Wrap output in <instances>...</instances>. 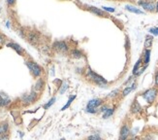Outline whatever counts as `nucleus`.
<instances>
[{
	"mask_svg": "<svg viewBox=\"0 0 158 140\" xmlns=\"http://www.w3.org/2000/svg\"><path fill=\"white\" fill-rule=\"evenodd\" d=\"M86 77L90 81L95 83L96 85L100 86L101 88H105V86L108 84V82L104 78H103L102 76H100L97 73H95L94 71H92V69L89 68V67L86 69Z\"/></svg>",
	"mask_w": 158,
	"mask_h": 140,
	"instance_id": "f257e3e1",
	"label": "nucleus"
},
{
	"mask_svg": "<svg viewBox=\"0 0 158 140\" xmlns=\"http://www.w3.org/2000/svg\"><path fill=\"white\" fill-rule=\"evenodd\" d=\"M104 104L101 98H93L90 99L85 106V112L89 114H96L98 112L99 108Z\"/></svg>",
	"mask_w": 158,
	"mask_h": 140,
	"instance_id": "f03ea898",
	"label": "nucleus"
},
{
	"mask_svg": "<svg viewBox=\"0 0 158 140\" xmlns=\"http://www.w3.org/2000/svg\"><path fill=\"white\" fill-rule=\"evenodd\" d=\"M157 94H158L157 88H150V89L145 90V92L142 94V97L148 104H152L155 101V99H156Z\"/></svg>",
	"mask_w": 158,
	"mask_h": 140,
	"instance_id": "7ed1b4c3",
	"label": "nucleus"
},
{
	"mask_svg": "<svg viewBox=\"0 0 158 140\" xmlns=\"http://www.w3.org/2000/svg\"><path fill=\"white\" fill-rule=\"evenodd\" d=\"M25 64L26 66L28 67V69L30 70V72L32 73V75L34 77H39L42 74V68L40 67V65L38 63L31 60H27L25 61Z\"/></svg>",
	"mask_w": 158,
	"mask_h": 140,
	"instance_id": "20e7f679",
	"label": "nucleus"
},
{
	"mask_svg": "<svg viewBox=\"0 0 158 140\" xmlns=\"http://www.w3.org/2000/svg\"><path fill=\"white\" fill-rule=\"evenodd\" d=\"M130 134H131V129L128 124H123L119 130V136L118 140H128Z\"/></svg>",
	"mask_w": 158,
	"mask_h": 140,
	"instance_id": "39448f33",
	"label": "nucleus"
},
{
	"mask_svg": "<svg viewBox=\"0 0 158 140\" xmlns=\"http://www.w3.org/2000/svg\"><path fill=\"white\" fill-rule=\"evenodd\" d=\"M37 98V92L35 90H32V92L28 94H24L22 97V101L24 105H29L31 103H33Z\"/></svg>",
	"mask_w": 158,
	"mask_h": 140,
	"instance_id": "423d86ee",
	"label": "nucleus"
},
{
	"mask_svg": "<svg viewBox=\"0 0 158 140\" xmlns=\"http://www.w3.org/2000/svg\"><path fill=\"white\" fill-rule=\"evenodd\" d=\"M53 50H56L59 53H64L68 51V45L64 41H56L52 45Z\"/></svg>",
	"mask_w": 158,
	"mask_h": 140,
	"instance_id": "0eeeda50",
	"label": "nucleus"
},
{
	"mask_svg": "<svg viewBox=\"0 0 158 140\" xmlns=\"http://www.w3.org/2000/svg\"><path fill=\"white\" fill-rule=\"evenodd\" d=\"M138 4L143 9H145L146 11H148V12H153L155 10V6H156V4L152 1H139Z\"/></svg>",
	"mask_w": 158,
	"mask_h": 140,
	"instance_id": "6e6552de",
	"label": "nucleus"
},
{
	"mask_svg": "<svg viewBox=\"0 0 158 140\" xmlns=\"http://www.w3.org/2000/svg\"><path fill=\"white\" fill-rule=\"evenodd\" d=\"M130 112H131L132 114H139L142 112V106L140 102L137 99H134V101L132 102L131 107H130Z\"/></svg>",
	"mask_w": 158,
	"mask_h": 140,
	"instance_id": "1a4fd4ad",
	"label": "nucleus"
},
{
	"mask_svg": "<svg viewBox=\"0 0 158 140\" xmlns=\"http://www.w3.org/2000/svg\"><path fill=\"white\" fill-rule=\"evenodd\" d=\"M11 103L10 97L6 94L0 93V107H6Z\"/></svg>",
	"mask_w": 158,
	"mask_h": 140,
	"instance_id": "9d476101",
	"label": "nucleus"
},
{
	"mask_svg": "<svg viewBox=\"0 0 158 140\" xmlns=\"http://www.w3.org/2000/svg\"><path fill=\"white\" fill-rule=\"evenodd\" d=\"M88 9H89V11H90L91 13L95 14V15H97V16H99V17H105V16H106L105 12L103 11L102 9H99V8H97V7H94V6H89V7H88ZM106 17H107V16H106Z\"/></svg>",
	"mask_w": 158,
	"mask_h": 140,
	"instance_id": "9b49d317",
	"label": "nucleus"
},
{
	"mask_svg": "<svg viewBox=\"0 0 158 140\" xmlns=\"http://www.w3.org/2000/svg\"><path fill=\"white\" fill-rule=\"evenodd\" d=\"M152 43H153V36L152 35H147L145 38V43H143L146 50H149L152 46Z\"/></svg>",
	"mask_w": 158,
	"mask_h": 140,
	"instance_id": "f8f14e48",
	"label": "nucleus"
},
{
	"mask_svg": "<svg viewBox=\"0 0 158 140\" xmlns=\"http://www.w3.org/2000/svg\"><path fill=\"white\" fill-rule=\"evenodd\" d=\"M7 47L12 48L13 50H15L20 55H23V49L20 47L19 44H17V43H8V44H7Z\"/></svg>",
	"mask_w": 158,
	"mask_h": 140,
	"instance_id": "ddd939ff",
	"label": "nucleus"
},
{
	"mask_svg": "<svg viewBox=\"0 0 158 140\" xmlns=\"http://www.w3.org/2000/svg\"><path fill=\"white\" fill-rule=\"evenodd\" d=\"M9 130V124L7 122H2L0 123V135L7 134Z\"/></svg>",
	"mask_w": 158,
	"mask_h": 140,
	"instance_id": "4468645a",
	"label": "nucleus"
},
{
	"mask_svg": "<svg viewBox=\"0 0 158 140\" xmlns=\"http://www.w3.org/2000/svg\"><path fill=\"white\" fill-rule=\"evenodd\" d=\"M125 9L129 12H131V13H134V14H138V15H143V12L140 9H138L137 7L135 6H132V5H126L125 6Z\"/></svg>",
	"mask_w": 158,
	"mask_h": 140,
	"instance_id": "2eb2a0df",
	"label": "nucleus"
},
{
	"mask_svg": "<svg viewBox=\"0 0 158 140\" xmlns=\"http://www.w3.org/2000/svg\"><path fill=\"white\" fill-rule=\"evenodd\" d=\"M135 89H136V82L134 84H132V85H130V86L124 88V90H122V96H127Z\"/></svg>",
	"mask_w": 158,
	"mask_h": 140,
	"instance_id": "dca6fc26",
	"label": "nucleus"
},
{
	"mask_svg": "<svg viewBox=\"0 0 158 140\" xmlns=\"http://www.w3.org/2000/svg\"><path fill=\"white\" fill-rule=\"evenodd\" d=\"M142 64H143V59L141 58V59H138V61L136 62L134 67H133V71H132L133 75H136V76L138 75V73L140 72V67H141Z\"/></svg>",
	"mask_w": 158,
	"mask_h": 140,
	"instance_id": "f3484780",
	"label": "nucleus"
},
{
	"mask_svg": "<svg viewBox=\"0 0 158 140\" xmlns=\"http://www.w3.org/2000/svg\"><path fill=\"white\" fill-rule=\"evenodd\" d=\"M150 60V50H145L143 53V64H145V66H148Z\"/></svg>",
	"mask_w": 158,
	"mask_h": 140,
	"instance_id": "a211bd4d",
	"label": "nucleus"
},
{
	"mask_svg": "<svg viewBox=\"0 0 158 140\" xmlns=\"http://www.w3.org/2000/svg\"><path fill=\"white\" fill-rule=\"evenodd\" d=\"M76 99V94H72V95H70L69 96V98H68V101L66 102V104L64 105V106L61 108V111H65L66 109H68L70 107V105L72 104V102Z\"/></svg>",
	"mask_w": 158,
	"mask_h": 140,
	"instance_id": "6ab92c4d",
	"label": "nucleus"
},
{
	"mask_svg": "<svg viewBox=\"0 0 158 140\" xmlns=\"http://www.w3.org/2000/svg\"><path fill=\"white\" fill-rule=\"evenodd\" d=\"M114 113V108H108L106 112L103 113V119H109L110 117H112Z\"/></svg>",
	"mask_w": 158,
	"mask_h": 140,
	"instance_id": "aec40b11",
	"label": "nucleus"
},
{
	"mask_svg": "<svg viewBox=\"0 0 158 140\" xmlns=\"http://www.w3.org/2000/svg\"><path fill=\"white\" fill-rule=\"evenodd\" d=\"M68 87H69V84H68L67 81H63L62 85L59 88V94H65V92L68 90Z\"/></svg>",
	"mask_w": 158,
	"mask_h": 140,
	"instance_id": "412c9836",
	"label": "nucleus"
},
{
	"mask_svg": "<svg viewBox=\"0 0 158 140\" xmlns=\"http://www.w3.org/2000/svg\"><path fill=\"white\" fill-rule=\"evenodd\" d=\"M44 87V81L42 79H39L36 84H35V86H34V90H35V92H37V90H41L43 89Z\"/></svg>",
	"mask_w": 158,
	"mask_h": 140,
	"instance_id": "4be33fe9",
	"label": "nucleus"
},
{
	"mask_svg": "<svg viewBox=\"0 0 158 140\" xmlns=\"http://www.w3.org/2000/svg\"><path fill=\"white\" fill-rule=\"evenodd\" d=\"M56 96H53V97H52V98L49 100V101H48L45 105H44V109L45 110H47V109H49L50 107H52V105L54 104V102H56Z\"/></svg>",
	"mask_w": 158,
	"mask_h": 140,
	"instance_id": "5701e85b",
	"label": "nucleus"
},
{
	"mask_svg": "<svg viewBox=\"0 0 158 140\" xmlns=\"http://www.w3.org/2000/svg\"><path fill=\"white\" fill-rule=\"evenodd\" d=\"M71 55L75 59H81L82 58V53L80 50H77V49H74V50L71 52Z\"/></svg>",
	"mask_w": 158,
	"mask_h": 140,
	"instance_id": "b1692460",
	"label": "nucleus"
},
{
	"mask_svg": "<svg viewBox=\"0 0 158 140\" xmlns=\"http://www.w3.org/2000/svg\"><path fill=\"white\" fill-rule=\"evenodd\" d=\"M85 140H103L99 134H91L85 138Z\"/></svg>",
	"mask_w": 158,
	"mask_h": 140,
	"instance_id": "393cba45",
	"label": "nucleus"
},
{
	"mask_svg": "<svg viewBox=\"0 0 158 140\" xmlns=\"http://www.w3.org/2000/svg\"><path fill=\"white\" fill-rule=\"evenodd\" d=\"M149 33L154 35V36H158V27H152L149 29Z\"/></svg>",
	"mask_w": 158,
	"mask_h": 140,
	"instance_id": "a878e982",
	"label": "nucleus"
},
{
	"mask_svg": "<svg viewBox=\"0 0 158 140\" xmlns=\"http://www.w3.org/2000/svg\"><path fill=\"white\" fill-rule=\"evenodd\" d=\"M102 10L105 11V12H111V13H114L115 11V9L113 8V7H106V6H103L102 7Z\"/></svg>",
	"mask_w": 158,
	"mask_h": 140,
	"instance_id": "bb28decb",
	"label": "nucleus"
},
{
	"mask_svg": "<svg viewBox=\"0 0 158 140\" xmlns=\"http://www.w3.org/2000/svg\"><path fill=\"white\" fill-rule=\"evenodd\" d=\"M142 140H156L154 137H153V135H152V134H146L145 136L143 137V139Z\"/></svg>",
	"mask_w": 158,
	"mask_h": 140,
	"instance_id": "cd10ccee",
	"label": "nucleus"
},
{
	"mask_svg": "<svg viewBox=\"0 0 158 140\" xmlns=\"http://www.w3.org/2000/svg\"><path fill=\"white\" fill-rule=\"evenodd\" d=\"M118 90H114V92H112L108 95V97H115L116 95H118Z\"/></svg>",
	"mask_w": 158,
	"mask_h": 140,
	"instance_id": "c85d7f7f",
	"label": "nucleus"
},
{
	"mask_svg": "<svg viewBox=\"0 0 158 140\" xmlns=\"http://www.w3.org/2000/svg\"><path fill=\"white\" fill-rule=\"evenodd\" d=\"M0 140H10V136L9 134H3V135H0Z\"/></svg>",
	"mask_w": 158,
	"mask_h": 140,
	"instance_id": "c756f323",
	"label": "nucleus"
},
{
	"mask_svg": "<svg viewBox=\"0 0 158 140\" xmlns=\"http://www.w3.org/2000/svg\"><path fill=\"white\" fill-rule=\"evenodd\" d=\"M154 84H155V87L158 88V71H156L155 76H154Z\"/></svg>",
	"mask_w": 158,
	"mask_h": 140,
	"instance_id": "7c9ffc66",
	"label": "nucleus"
},
{
	"mask_svg": "<svg viewBox=\"0 0 158 140\" xmlns=\"http://www.w3.org/2000/svg\"><path fill=\"white\" fill-rule=\"evenodd\" d=\"M4 41H5L4 37L2 36V35H1V34H0V45H2V44L4 43Z\"/></svg>",
	"mask_w": 158,
	"mask_h": 140,
	"instance_id": "2f4dec72",
	"label": "nucleus"
},
{
	"mask_svg": "<svg viewBox=\"0 0 158 140\" xmlns=\"http://www.w3.org/2000/svg\"><path fill=\"white\" fill-rule=\"evenodd\" d=\"M7 3L8 4H15V1H14V0H7Z\"/></svg>",
	"mask_w": 158,
	"mask_h": 140,
	"instance_id": "473e14b6",
	"label": "nucleus"
},
{
	"mask_svg": "<svg viewBox=\"0 0 158 140\" xmlns=\"http://www.w3.org/2000/svg\"><path fill=\"white\" fill-rule=\"evenodd\" d=\"M155 11L158 12V1L156 2V6H155Z\"/></svg>",
	"mask_w": 158,
	"mask_h": 140,
	"instance_id": "72a5a7b5",
	"label": "nucleus"
},
{
	"mask_svg": "<svg viewBox=\"0 0 158 140\" xmlns=\"http://www.w3.org/2000/svg\"><path fill=\"white\" fill-rule=\"evenodd\" d=\"M6 25H7V27L9 28V27H10V23H9V22H7V24H6Z\"/></svg>",
	"mask_w": 158,
	"mask_h": 140,
	"instance_id": "f704fd0d",
	"label": "nucleus"
},
{
	"mask_svg": "<svg viewBox=\"0 0 158 140\" xmlns=\"http://www.w3.org/2000/svg\"><path fill=\"white\" fill-rule=\"evenodd\" d=\"M19 135H20V137L23 138V132H19Z\"/></svg>",
	"mask_w": 158,
	"mask_h": 140,
	"instance_id": "c9c22d12",
	"label": "nucleus"
},
{
	"mask_svg": "<svg viewBox=\"0 0 158 140\" xmlns=\"http://www.w3.org/2000/svg\"><path fill=\"white\" fill-rule=\"evenodd\" d=\"M128 140H136V139H135V138L133 137V138H130V139H128Z\"/></svg>",
	"mask_w": 158,
	"mask_h": 140,
	"instance_id": "e433bc0d",
	"label": "nucleus"
},
{
	"mask_svg": "<svg viewBox=\"0 0 158 140\" xmlns=\"http://www.w3.org/2000/svg\"><path fill=\"white\" fill-rule=\"evenodd\" d=\"M59 140H66V139H65V138H60Z\"/></svg>",
	"mask_w": 158,
	"mask_h": 140,
	"instance_id": "4c0bfd02",
	"label": "nucleus"
}]
</instances>
